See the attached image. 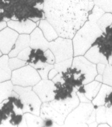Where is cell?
<instances>
[{
	"label": "cell",
	"mask_w": 112,
	"mask_h": 127,
	"mask_svg": "<svg viewBox=\"0 0 112 127\" xmlns=\"http://www.w3.org/2000/svg\"><path fill=\"white\" fill-rule=\"evenodd\" d=\"M106 107L105 105L98 106L96 108V121L98 124L107 123L106 120Z\"/></svg>",
	"instance_id": "cell-28"
},
{
	"label": "cell",
	"mask_w": 112,
	"mask_h": 127,
	"mask_svg": "<svg viewBox=\"0 0 112 127\" xmlns=\"http://www.w3.org/2000/svg\"><path fill=\"white\" fill-rule=\"evenodd\" d=\"M98 127H110L107 123H101V124H99L98 126Z\"/></svg>",
	"instance_id": "cell-44"
},
{
	"label": "cell",
	"mask_w": 112,
	"mask_h": 127,
	"mask_svg": "<svg viewBox=\"0 0 112 127\" xmlns=\"http://www.w3.org/2000/svg\"><path fill=\"white\" fill-rule=\"evenodd\" d=\"M7 25L19 34H29L36 28L37 24L31 20H27L22 22L9 20L7 22Z\"/></svg>",
	"instance_id": "cell-15"
},
{
	"label": "cell",
	"mask_w": 112,
	"mask_h": 127,
	"mask_svg": "<svg viewBox=\"0 0 112 127\" xmlns=\"http://www.w3.org/2000/svg\"><path fill=\"white\" fill-rule=\"evenodd\" d=\"M101 85L102 83L94 80L88 83L83 84L78 88L76 92L83 94L89 100L92 101L97 95Z\"/></svg>",
	"instance_id": "cell-17"
},
{
	"label": "cell",
	"mask_w": 112,
	"mask_h": 127,
	"mask_svg": "<svg viewBox=\"0 0 112 127\" xmlns=\"http://www.w3.org/2000/svg\"><path fill=\"white\" fill-rule=\"evenodd\" d=\"M38 26L43 32L44 37L49 42L59 37L58 34L55 29L46 18L38 22Z\"/></svg>",
	"instance_id": "cell-20"
},
{
	"label": "cell",
	"mask_w": 112,
	"mask_h": 127,
	"mask_svg": "<svg viewBox=\"0 0 112 127\" xmlns=\"http://www.w3.org/2000/svg\"><path fill=\"white\" fill-rule=\"evenodd\" d=\"M102 83L112 87V65L107 64L102 74Z\"/></svg>",
	"instance_id": "cell-29"
},
{
	"label": "cell",
	"mask_w": 112,
	"mask_h": 127,
	"mask_svg": "<svg viewBox=\"0 0 112 127\" xmlns=\"http://www.w3.org/2000/svg\"><path fill=\"white\" fill-rule=\"evenodd\" d=\"M43 127H57L54 121L49 118H43Z\"/></svg>",
	"instance_id": "cell-37"
},
{
	"label": "cell",
	"mask_w": 112,
	"mask_h": 127,
	"mask_svg": "<svg viewBox=\"0 0 112 127\" xmlns=\"http://www.w3.org/2000/svg\"><path fill=\"white\" fill-rule=\"evenodd\" d=\"M18 35V32L9 27L0 31V51L2 54H8Z\"/></svg>",
	"instance_id": "cell-13"
},
{
	"label": "cell",
	"mask_w": 112,
	"mask_h": 127,
	"mask_svg": "<svg viewBox=\"0 0 112 127\" xmlns=\"http://www.w3.org/2000/svg\"><path fill=\"white\" fill-rule=\"evenodd\" d=\"M55 85L52 80L41 79L32 86V90L39 97L42 103L49 102L54 100Z\"/></svg>",
	"instance_id": "cell-11"
},
{
	"label": "cell",
	"mask_w": 112,
	"mask_h": 127,
	"mask_svg": "<svg viewBox=\"0 0 112 127\" xmlns=\"http://www.w3.org/2000/svg\"><path fill=\"white\" fill-rule=\"evenodd\" d=\"M10 79L14 86L32 87L42 78L35 68L30 64H26L13 70Z\"/></svg>",
	"instance_id": "cell-7"
},
{
	"label": "cell",
	"mask_w": 112,
	"mask_h": 127,
	"mask_svg": "<svg viewBox=\"0 0 112 127\" xmlns=\"http://www.w3.org/2000/svg\"><path fill=\"white\" fill-rule=\"evenodd\" d=\"M30 41V38L28 34H22L18 35L12 49L8 54L9 57L13 58L17 57L20 52L25 48L29 47Z\"/></svg>",
	"instance_id": "cell-18"
},
{
	"label": "cell",
	"mask_w": 112,
	"mask_h": 127,
	"mask_svg": "<svg viewBox=\"0 0 112 127\" xmlns=\"http://www.w3.org/2000/svg\"><path fill=\"white\" fill-rule=\"evenodd\" d=\"M58 72L55 70V68H52L51 70L49 71V74H48V79L50 80H52L56 75L58 74Z\"/></svg>",
	"instance_id": "cell-39"
},
{
	"label": "cell",
	"mask_w": 112,
	"mask_h": 127,
	"mask_svg": "<svg viewBox=\"0 0 112 127\" xmlns=\"http://www.w3.org/2000/svg\"><path fill=\"white\" fill-rule=\"evenodd\" d=\"M84 57L92 63L97 64L98 63L108 64L107 58L100 53L98 48L96 45L92 46L84 54Z\"/></svg>",
	"instance_id": "cell-19"
},
{
	"label": "cell",
	"mask_w": 112,
	"mask_h": 127,
	"mask_svg": "<svg viewBox=\"0 0 112 127\" xmlns=\"http://www.w3.org/2000/svg\"><path fill=\"white\" fill-rule=\"evenodd\" d=\"M102 32L97 22L86 21L73 37V56L84 55Z\"/></svg>",
	"instance_id": "cell-4"
},
{
	"label": "cell",
	"mask_w": 112,
	"mask_h": 127,
	"mask_svg": "<svg viewBox=\"0 0 112 127\" xmlns=\"http://www.w3.org/2000/svg\"><path fill=\"white\" fill-rule=\"evenodd\" d=\"M94 6V0H44L43 11L59 36L72 39Z\"/></svg>",
	"instance_id": "cell-1"
},
{
	"label": "cell",
	"mask_w": 112,
	"mask_h": 127,
	"mask_svg": "<svg viewBox=\"0 0 112 127\" xmlns=\"http://www.w3.org/2000/svg\"><path fill=\"white\" fill-rule=\"evenodd\" d=\"M60 74L63 82L72 87L76 91L80 87L84 84L86 79L85 74L75 67H69L65 71L61 72Z\"/></svg>",
	"instance_id": "cell-10"
},
{
	"label": "cell",
	"mask_w": 112,
	"mask_h": 127,
	"mask_svg": "<svg viewBox=\"0 0 112 127\" xmlns=\"http://www.w3.org/2000/svg\"><path fill=\"white\" fill-rule=\"evenodd\" d=\"M94 2L105 12L112 13V0H94Z\"/></svg>",
	"instance_id": "cell-30"
},
{
	"label": "cell",
	"mask_w": 112,
	"mask_h": 127,
	"mask_svg": "<svg viewBox=\"0 0 112 127\" xmlns=\"http://www.w3.org/2000/svg\"><path fill=\"white\" fill-rule=\"evenodd\" d=\"M73 58H69L67 60L60 62L55 63L54 64V68L58 72H61L64 71L67 68L72 66Z\"/></svg>",
	"instance_id": "cell-31"
},
{
	"label": "cell",
	"mask_w": 112,
	"mask_h": 127,
	"mask_svg": "<svg viewBox=\"0 0 112 127\" xmlns=\"http://www.w3.org/2000/svg\"><path fill=\"white\" fill-rule=\"evenodd\" d=\"M49 49L55 56V63L72 58L73 57L72 41L69 38L57 37L49 42Z\"/></svg>",
	"instance_id": "cell-8"
},
{
	"label": "cell",
	"mask_w": 112,
	"mask_h": 127,
	"mask_svg": "<svg viewBox=\"0 0 112 127\" xmlns=\"http://www.w3.org/2000/svg\"><path fill=\"white\" fill-rule=\"evenodd\" d=\"M46 57L47 58V63L50 64H54L55 63V58L54 56V54L53 53L50 49H47L46 50L44 51Z\"/></svg>",
	"instance_id": "cell-35"
},
{
	"label": "cell",
	"mask_w": 112,
	"mask_h": 127,
	"mask_svg": "<svg viewBox=\"0 0 112 127\" xmlns=\"http://www.w3.org/2000/svg\"><path fill=\"white\" fill-rule=\"evenodd\" d=\"M9 57L7 54L0 57V82L11 79L12 71L9 66Z\"/></svg>",
	"instance_id": "cell-22"
},
{
	"label": "cell",
	"mask_w": 112,
	"mask_h": 127,
	"mask_svg": "<svg viewBox=\"0 0 112 127\" xmlns=\"http://www.w3.org/2000/svg\"><path fill=\"white\" fill-rule=\"evenodd\" d=\"M94 80H97V81L102 83V80H103V78H102V75L101 74H97Z\"/></svg>",
	"instance_id": "cell-40"
},
{
	"label": "cell",
	"mask_w": 112,
	"mask_h": 127,
	"mask_svg": "<svg viewBox=\"0 0 112 127\" xmlns=\"http://www.w3.org/2000/svg\"><path fill=\"white\" fill-rule=\"evenodd\" d=\"M31 49V48L30 46L28 47L25 48V49H24L23 50L19 53L17 55V57L19 59H22V60L26 62V61L28 59V55H29Z\"/></svg>",
	"instance_id": "cell-34"
},
{
	"label": "cell",
	"mask_w": 112,
	"mask_h": 127,
	"mask_svg": "<svg viewBox=\"0 0 112 127\" xmlns=\"http://www.w3.org/2000/svg\"><path fill=\"white\" fill-rule=\"evenodd\" d=\"M2 55V53L1 52V51H0V57H1Z\"/></svg>",
	"instance_id": "cell-45"
},
{
	"label": "cell",
	"mask_w": 112,
	"mask_h": 127,
	"mask_svg": "<svg viewBox=\"0 0 112 127\" xmlns=\"http://www.w3.org/2000/svg\"><path fill=\"white\" fill-rule=\"evenodd\" d=\"M24 117L27 127H43V118L40 116L26 112L24 113Z\"/></svg>",
	"instance_id": "cell-25"
},
{
	"label": "cell",
	"mask_w": 112,
	"mask_h": 127,
	"mask_svg": "<svg viewBox=\"0 0 112 127\" xmlns=\"http://www.w3.org/2000/svg\"><path fill=\"white\" fill-rule=\"evenodd\" d=\"M54 85V100H65L76 94V90L74 88L64 82L55 83Z\"/></svg>",
	"instance_id": "cell-14"
},
{
	"label": "cell",
	"mask_w": 112,
	"mask_h": 127,
	"mask_svg": "<svg viewBox=\"0 0 112 127\" xmlns=\"http://www.w3.org/2000/svg\"><path fill=\"white\" fill-rule=\"evenodd\" d=\"M106 65L107 64H104V63H98V64H97V65H96V68H97L98 74L102 75L104 71Z\"/></svg>",
	"instance_id": "cell-38"
},
{
	"label": "cell",
	"mask_w": 112,
	"mask_h": 127,
	"mask_svg": "<svg viewBox=\"0 0 112 127\" xmlns=\"http://www.w3.org/2000/svg\"><path fill=\"white\" fill-rule=\"evenodd\" d=\"M72 66L80 69L85 74L86 79L84 82V84L94 80L96 76L98 74L96 64L88 61L83 55H79L73 58Z\"/></svg>",
	"instance_id": "cell-9"
},
{
	"label": "cell",
	"mask_w": 112,
	"mask_h": 127,
	"mask_svg": "<svg viewBox=\"0 0 112 127\" xmlns=\"http://www.w3.org/2000/svg\"><path fill=\"white\" fill-rule=\"evenodd\" d=\"M96 121V108L92 102H81L69 113L64 127H88Z\"/></svg>",
	"instance_id": "cell-5"
},
{
	"label": "cell",
	"mask_w": 112,
	"mask_h": 127,
	"mask_svg": "<svg viewBox=\"0 0 112 127\" xmlns=\"http://www.w3.org/2000/svg\"><path fill=\"white\" fill-rule=\"evenodd\" d=\"M93 45L97 46L100 53L108 59L112 54V24L95 40Z\"/></svg>",
	"instance_id": "cell-12"
},
{
	"label": "cell",
	"mask_w": 112,
	"mask_h": 127,
	"mask_svg": "<svg viewBox=\"0 0 112 127\" xmlns=\"http://www.w3.org/2000/svg\"><path fill=\"white\" fill-rule=\"evenodd\" d=\"M105 115L107 123L110 127H112V105L110 107H107Z\"/></svg>",
	"instance_id": "cell-36"
},
{
	"label": "cell",
	"mask_w": 112,
	"mask_h": 127,
	"mask_svg": "<svg viewBox=\"0 0 112 127\" xmlns=\"http://www.w3.org/2000/svg\"><path fill=\"white\" fill-rule=\"evenodd\" d=\"M26 64H28L26 61L19 59L17 57L10 58V59H9V66L11 71L16 70Z\"/></svg>",
	"instance_id": "cell-32"
},
{
	"label": "cell",
	"mask_w": 112,
	"mask_h": 127,
	"mask_svg": "<svg viewBox=\"0 0 112 127\" xmlns=\"http://www.w3.org/2000/svg\"><path fill=\"white\" fill-rule=\"evenodd\" d=\"M44 0H0V22L31 20L36 22L45 19Z\"/></svg>",
	"instance_id": "cell-2"
},
{
	"label": "cell",
	"mask_w": 112,
	"mask_h": 127,
	"mask_svg": "<svg viewBox=\"0 0 112 127\" xmlns=\"http://www.w3.org/2000/svg\"><path fill=\"white\" fill-rule=\"evenodd\" d=\"M97 126H98V123L96 122L92 123V124L89 125V127H97Z\"/></svg>",
	"instance_id": "cell-43"
},
{
	"label": "cell",
	"mask_w": 112,
	"mask_h": 127,
	"mask_svg": "<svg viewBox=\"0 0 112 127\" xmlns=\"http://www.w3.org/2000/svg\"><path fill=\"white\" fill-rule=\"evenodd\" d=\"M112 91V87L105 84H102L97 95L92 100V103L94 106H101L105 104V97L108 94Z\"/></svg>",
	"instance_id": "cell-23"
},
{
	"label": "cell",
	"mask_w": 112,
	"mask_h": 127,
	"mask_svg": "<svg viewBox=\"0 0 112 127\" xmlns=\"http://www.w3.org/2000/svg\"><path fill=\"white\" fill-rule=\"evenodd\" d=\"M13 90L16 92L24 104L23 113L29 112L40 116L42 102L35 92L31 86H14Z\"/></svg>",
	"instance_id": "cell-6"
},
{
	"label": "cell",
	"mask_w": 112,
	"mask_h": 127,
	"mask_svg": "<svg viewBox=\"0 0 112 127\" xmlns=\"http://www.w3.org/2000/svg\"><path fill=\"white\" fill-rule=\"evenodd\" d=\"M30 38V47L31 49H40L44 51L49 49V42L39 28H36L31 32Z\"/></svg>",
	"instance_id": "cell-16"
},
{
	"label": "cell",
	"mask_w": 112,
	"mask_h": 127,
	"mask_svg": "<svg viewBox=\"0 0 112 127\" xmlns=\"http://www.w3.org/2000/svg\"><path fill=\"white\" fill-rule=\"evenodd\" d=\"M13 87L14 85L10 80L0 82V103L11 95Z\"/></svg>",
	"instance_id": "cell-24"
},
{
	"label": "cell",
	"mask_w": 112,
	"mask_h": 127,
	"mask_svg": "<svg viewBox=\"0 0 112 127\" xmlns=\"http://www.w3.org/2000/svg\"><path fill=\"white\" fill-rule=\"evenodd\" d=\"M54 68V64H50L49 63H46L45 65L42 68L36 70L39 73V75L41 77L42 79H48V74H49V71Z\"/></svg>",
	"instance_id": "cell-33"
},
{
	"label": "cell",
	"mask_w": 112,
	"mask_h": 127,
	"mask_svg": "<svg viewBox=\"0 0 112 127\" xmlns=\"http://www.w3.org/2000/svg\"><path fill=\"white\" fill-rule=\"evenodd\" d=\"M80 103L76 93L65 100H53L42 104L40 116L53 120L57 127H63L68 115Z\"/></svg>",
	"instance_id": "cell-3"
},
{
	"label": "cell",
	"mask_w": 112,
	"mask_h": 127,
	"mask_svg": "<svg viewBox=\"0 0 112 127\" xmlns=\"http://www.w3.org/2000/svg\"><path fill=\"white\" fill-rule=\"evenodd\" d=\"M108 64L112 65V54L111 56L109 57V58L108 59Z\"/></svg>",
	"instance_id": "cell-42"
},
{
	"label": "cell",
	"mask_w": 112,
	"mask_h": 127,
	"mask_svg": "<svg viewBox=\"0 0 112 127\" xmlns=\"http://www.w3.org/2000/svg\"><path fill=\"white\" fill-rule=\"evenodd\" d=\"M7 26V22L6 21H3V22H0V31L2 30L3 29L5 28Z\"/></svg>",
	"instance_id": "cell-41"
},
{
	"label": "cell",
	"mask_w": 112,
	"mask_h": 127,
	"mask_svg": "<svg viewBox=\"0 0 112 127\" xmlns=\"http://www.w3.org/2000/svg\"><path fill=\"white\" fill-rule=\"evenodd\" d=\"M105 13V11L101 8H100L98 6L94 5L93 7L89 12L88 17V20L92 21V22H97V21L101 18V17Z\"/></svg>",
	"instance_id": "cell-27"
},
{
	"label": "cell",
	"mask_w": 112,
	"mask_h": 127,
	"mask_svg": "<svg viewBox=\"0 0 112 127\" xmlns=\"http://www.w3.org/2000/svg\"><path fill=\"white\" fill-rule=\"evenodd\" d=\"M47 58L44 51L40 49H31L27 64L31 66L36 64L39 63H47Z\"/></svg>",
	"instance_id": "cell-21"
},
{
	"label": "cell",
	"mask_w": 112,
	"mask_h": 127,
	"mask_svg": "<svg viewBox=\"0 0 112 127\" xmlns=\"http://www.w3.org/2000/svg\"><path fill=\"white\" fill-rule=\"evenodd\" d=\"M112 24V13L105 12L97 21V24L104 32L107 27Z\"/></svg>",
	"instance_id": "cell-26"
}]
</instances>
